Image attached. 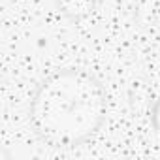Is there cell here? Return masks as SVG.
<instances>
[{
	"mask_svg": "<svg viewBox=\"0 0 160 160\" xmlns=\"http://www.w3.org/2000/svg\"><path fill=\"white\" fill-rule=\"evenodd\" d=\"M108 109V96L100 79L81 68H64L38 85L28 119L34 134L57 149H72L92 138Z\"/></svg>",
	"mask_w": 160,
	"mask_h": 160,
	"instance_id": "6da1fadb",
	"label": "cell"
},
{
	"mask_svg": "<svg viewBox=\"0 0 160 160\" xmlns=\"http://www.w3.org/2000/svg\"><path fill=\"white\" fill-rule=\"evenodd\" d=\"M58 12L70 21L85 19L94 10V0H55Z\"/></svg>",
	"mask_w": 160,
	"mask_h": 160,
	"instance_id": "7a4b0ae2",
	"label": "cell"
},
{
	"mask_svg": "<svg viewBox=\"0 0 160 160\" xmlns=\"http://www.w3.org/2000/svg\"><path fill=\"white\" fill-rule=\"evenodd\" d=\"M151 122H152L154 130L160 134V98L152 104V109H151Z\"/></svg>",
	"mask_w": 160,
	"mask_h": 160,
	"instance_id": "3957f363",
	"label": "cell"
}]
</instances>
